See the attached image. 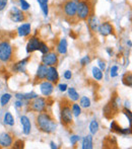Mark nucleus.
<instances>
[{
  "label": "nucleus",
  "mask_w": 132,
  "mask_h": 149,
  "mask_svg": "<svg viewBox=\"0 0 132 149\" xmlns=\"http://www.w3.org/2000/svg\"><path fill=\"white\" fill-rule=\"evenodd\" d=\"M36 125L41 132L46 134H52L57 129V124L53 117L48 112L39 113L36 117Z\"/></svg>",
  "instance_id": "f257e3e1"
},
{
  "label": "nucleus",
  "mask_w": 132,
  "mask_h": 149,
  "mask_svg": "<svg viewBox=\"0 0 132 149\" xmlns=\"http://www.w3.org/2000/svg\"><path fill=\"white\" fill-rule=\"evenodd\" d=\"M94 12V2L93 0H79L77 1V20H87L89 14Z\"/></svg>",
  "instance_id": "f03ea898"
},
{
  "label": "nucleus",
  "mask_w": 132,
  "mask_h": 149,
  "mask_svg": "<svg viewBox=\"0 0 132 149\" xmlns=\"http://www.w3.org/2000/svg\"><path fill=\"white\" fill-rule=\"evenodd\" d=\"M121 108V98L120 96H118L116 94L115 96H113L111 98V100L104 107L103 109V113H104V116L107 119H112L118 114L119 110Z\"/></svg>",
  "instance_id": "7ed1b4c3"
},
{
  "label": "nucleus",
  "mask_w": 132,
  "mask_h": 149,
  "mask_svg": "<svg viewBox=\"0 0 132 149\" xmlns=\"http://www.w3.org/2000/svg\"><path fill=\"white\" fill-rule=\"evenodd\" d=\"M60 120L61 124L66 128H69L73 123V115L71 112L70 102L66 100L60 104Z\"/></svg>",
  "instance_id": "20e7f679"
},
{
  "label": "nucleus",
  "mask_w": 132,
  "mask_h": 149,
  "mask_svg": "<svg viewBox=\"0 0 132 149\" xmlns=\"http://www.w3.org/2000/svg\"><path fill=\"white\" fill-rule=\"evenodd\" d=\"M13 58V48L9 41L0 42V61L2 63H9Z\"/></svg>",
  "instance_id": "39448f33"
},
{
  "label": "nucleus",
  "mask_w": 132,
  "mask_h": 149,
  "mask_svg": "<svg viewBox=\"0 0 132 149\" xmlns=\"http://www.w3.org/2000/svg\"><path fill=\"white\" fill-rule=\"evenodd\" d=\"M48 104H49V102H48V96L47 98L37 96V97H35L34 100H31V102L28 104V106H29V110L36 113H42V112H47Z\"/></svg>",
  "instance_id": "423d86ee"
},
{
  "label": "nucleus",
  "mask_w": 132,
  "mask_h": 149,
  "mask_svg": "<svg viewBox=\"0 0 132 149\" xmlns=\"http://www.w3.org/2000/svg\"><path fill=\"white\" fill-rule=\"evenodd\" d=\"M62 11L66 18L70 20L76 19L77 2L72 1V0H66L62 5Z\"/></svg>",
  "instance_id": "0eeeda50"
},
{
  "label": "nucleus",
  "mask_w": 132,
  "mask_h": 149,
  "mask_svg": "<svg viewBox=\"0 0 132 149\" xmlns=\"http://www.w3.org/2000/svg\"><path fill=\"white\" fill-rule=\"evenodd\" d=\"M8 16L12 22H24L27 20V14L24 13V11H22V9H20V7H16V6L11 7Z\"/></svg>",
  "instance_id": "6e6552de"
},
{
  "label": "nucleus",
  "mask_w": 132,
  "mask_h": 149,
  "mask_svg": "<svg viewBox=\"0 0 132 149\" xmlns=\"http://www.w3.org/2000/svg\"><path fill=\"white\" fill-rule=\"evenodd\" d=\"M58 62H59V58H58V54L55 52H48L47 54H44L42 57V63L47 67L56 66Z\"/></svg>",
  "instance_id": "1a4fd4ad"
},
{
  "label": "nucleus",
  "mask_w": 132,
  "mask_h": 149,
  "mask_svg": "<svg viewBox=\"0 0 132 149\" xmlns=\"http://www.w3.org/2000/svg\"><path fill=\"white\" fill-rule=\"evenodd\" d=\"M99 33L103 37H108V36L114 35L115 33V29L113 26V24L109 22H104L99 24V26H98V31Z\"/></svg>",
  "instance_id": "9d476101"
},
{
  "label": "nucleus",
  "mask_w": 132,
  "mask_h": 149,
  "mask_svg": "<svg viewBox=\"0 0 132 149\" xmlns=\"http://www.w3.org/2000/svg\"><path fill=\"white\" fill-rule=\"evenodd\" d=\"M46 80L50 81L53 84H56L59 80V74L56 66H49L47 69V74H46Z\"/></svg>",
  "instance_id": "9b49d317"
},
{
  "label": "nucleus",
  "mask_w": 132,
  "mask_h": 149,
  "mask_svg": "<svg viewBox=\"0 0 132 149\" xmlns=\"http://www.w3.org/2000/svg\"><path fill=\"white\" fill-rule=\"evenodd\" d=\"M40 90H41V93L46 97L50 96L54 91V84L48 80H43L40 83Z\"/></svg>",
  "instance_id": "f8f14e48"
},
{
  "label": "nucleus",
  "mask_w": 132,
  "mask_h": 149,
  "mask_svg": "<svg viewBox=\"0 0 132 149\" xmlns=\"http://www.w3.org/2000/svg\"><path fill=\"white\" fill-rule=\"evenodd\" d=\"M40 39L36 36L31 38L29 40L28 44H27V47H26V50H27V53L28 54H31L35 51H38L39 50V46H40Z\"/></svg>",
  "instance_id": "ddd939ff"
},
{
  "label": "nucleus",
  "mask_w": 132,
  "mask_h": 149,
  "mask_svg": "<svg viewBox=\"0 0 132 149\" xmlns=\"http://www.w3.org/2000/svg\"><path fill=\"white\" fill-rule=\"evenodd\" d=\"M13 143V136L10 135L9 133H4L0 134V146L4 148L10 147Z\"/></svg>",
  "instance_id": "4468645a"
},
{
  "label": "nucleus",
  "mask_w": 132,
  "mask_h": 149,
  "mask_svg": "<svg viewBox=\"0 0 132 149\" xmlns=\"http://www.w3.org/2000/svg\"><path fill=\"white\" fill-rule=\"evenodd\" d=\"M87 26L89 29L91 30V33H97L98 31V26H99V19H98L97 15L95 14V12H91L89 14V16L87 17Z\"/></svg>",
  "instance_id": "2eb2a0df"
},
{
  "label": "nucleus",
  "mask_w": 132,
  "mask_h": 149,
  "mask_svg": "<svg viewBox=\"0 0 132 149\" xmlns=\"http://www.w3.org/2000/svg\"><path fill=\"white\" fill-rule=\"evenodd\" d=\"M32 33V24L30 22H24L20 26L17 28V35L22 38H26L29 37Z\"/></svg>",
  "instance_id": "dca6fc26"
},
{
  "label": "nucleus",
  "mask_w": 132,
  "mask_h": 149,
  "mask_svg": "<svg viewBox=\"0 0 132 149\" xmlns=\"http://www.w3.org/2000/svg\"><path fill=\"white\" fill-rule=\"evenodd\" d=\"M29 60H30V56L24 58V59L18 61V62L14 63V64L12 65V71H13V72H17V73H24V71H26V67L29 63Z\"/></svg>",
  "instance_id": "f3484780"
},
{
  "label": "nucleus",
  "mask_w": 132,
  "mask_h": 149,
  "mask_svg": "<svg viewBox=\"0 0 132 149\" xmlns=\"http://www.w3.org/2000/svg\"><path fill=\"white\" fill-rule=\"evenodd\" d=\"M47 69H48V67L46 66V65H44L43 63L39 65V67H38V70H37V73H36V76H35L36 83L41 82V81L45 80V79H46V74H47Z\"/></svg>",
  "instance_id": "a211bd4d"
},
{
  "label": "nucleus",
  "mask_w": 132,
  "mask_h": 149,
  "mask_svg": "<svg viewBox=\"0 0 132 149\" xmlns=\"http://www.w3.org/2000/svg\"><path fill=\"white\" fill-rule=\"evenodd\" d=\"M20 123L22 125V133L24 135H30L31 131H32V124H31L29 117L22 116L20 117Z\"/></svg>",
  "instance_id": "6ab92c4d"
},
{
  "label": "nucleus",
  "mask_w": 132,
  "mask_h": 149,
  "mask_svg": "<svg viewBox=\"0 0 132 149\" xmlns=\"http://www.w3.org/2000/svg\"><path fill=\"white\" fill-rule=\"evenodd\" d=\"M103 147L104 148H117V139L115 136H107L103 141Z\"/></svg>",
  "instance_id": "aec40b11"
},
{
  "label": "nucleus",
  "mask_w": 132,
  "mask_h": 149,
  "mask_svg": "<svg viewBox=\"0 0 132 149\" xmlns=\"http://www.w3.org/2000/svg\"><path fill=\"white\" fill-rule=\"evenodd\" d=\"M67 47H68V44H67V40L65 38L61 39L59 41L57 45V52L60 55H65L67 53Z\"/></svg>",
  "instance_id": "412c9836"
},
{
  "label": "nucleus",
  "mask_w": 132,
  "mask_h": 149,
  "mask_svg": "<svg viewBox=\"0 0 132 149\" xmlns=\"http://www.w3.org/2000/svg\"><path fill=\"white\" fill-rule=\"evenodd\" d=\"M94 147L93 142V135H87L83 137L82 143H81V148L82 149H91Z\"/></svg>",
  "instance_id": "4be33fe9"
},
{
  "label": "nucleus",
  "mask_w": 132,
  "mask_h": 149,
  "mask_svg": "<svg viewBox=\"0 0 132 149\" xmlns=\"http://www.w3.org/2000/svg\"><path fill=\"white\" fill-rule=\"evenodd\" d=\"M14 96L20 100H32L35 97H37L38 94L35 92H29V93H15Z\"/></svg>",
  "instance_id": "5701e85b"
},
{
  "label": "nucleus",
  "mask_w": 132,
  "mask_h": 149,
  "mask_svg": "<svg viewBox=\"0 0 132 149\" xmlns=\"http://www.w3.org/2000/svg\"><path fill=\"white\" fill-rule=\"evenodd\" d=\"M45 17L49 15V0H37Z\"/></svg>",
  "instance_id": "b1692460"
},
{
  "label": "nucleus",
  "mask_w": 132,
  "mask_h": 149,
  "mask_svg": "<svg viewBox=\"0 0 132 149\" xmlns=\"http://www.w3.org/2000/svg\"><path fill=\"white\" fill-rule=\"evenodd\" d=\"M67 91H68V96L70 100H72V102H77V100H79V94L74 87H69V88H67Z\"/></svg>",
  "instance_id": "393cba45"
},
{
  "label": "nucleus",
  "mask_w": 132,
  "mask_h": 149,
  "mask_svg": "<svg viewBox=\"0 0 132 149\" xmlns=\"http://www.w3.org/2000/svg\"><path fill=\"white\" fill-rule=\"evenodd\" d=\"M91 72H93V77L97 81H101L103 79L104 74H103V71L101 70L99 67H96V66L93 67V70H91Z\"/></svg>",
  "instance_id": "a878e982"
},
{
  "label": "nucleus",
  "mask_w": 132,
  "mask_h": 149,
  "mask_svg": "<svg viewBox=\"0 0 132 149\" xmlns=\"http://www.w3.org/2000/svg\"><path fill=\"white\" fill-rule=\"evenodd\" d=\"M89 132H91V135H96V134L99 132V129H100V125L98 123L97 120H93L89 124Z\"/></svg>",
  "instance_id": "bb28decb"
},
{
  "label": "nucleus",
  "mask_w": 132,
  "mask_h": 149,
  "mask_svg": "<svg viewBox=\"0 0 132 149\" xmlns=\"http://www.w3.org/2000/svg\"><path fill=\"white\" fill-rule=\"evenodd\" d=\"M3 122H4V124H5V125L10 126V127L14 126L13 116H12V115L10 114L9 112H6L5 113V115H4V118H3Z\"/></svg>",
  "instance_id": "cd10ccee"
},
{
  "label": "nucleus",
  "mask_w": 132,
  "mask_h": 149,
  "mask_svg": "<svg viewBox=\"0 0 132 149\" xmlns=\"http://www.w3.org/2000/svg\"><path fill=\"white\" fill-rule=\"evenodd\" d=\"M122 83L125 86L131 87L132 85V75L130 72H126L122 77Z\"/></svg>",
  "instance_id": "c85d7f7f"
},
{
  "label": "nucleus",
  "mask_w": 132,
  "mask_h": 149,
  "mask_svg": "<svg viewBox=\"0 0 132 149\" xmlns=\"http://www.w3.org/2000/svg\"><path fill=\"white\" fill-rule=\"evenodd\" d=\"M91 100L87 96H81L79 100V106L83 109H89L91 108Z\"/></svg>",
  "instance_id": "c756f323"
},
{
  "label": "nucleus",
  "mask_w": 132,
  "mask_h": 149,
  "mask_svg": "<svg viewBox=\"0 0 132 149\" xmlns=\"http://www.w3.org/2000/svg\"><path fill=\"white\" fill-rule=\"evenodd\" d=\"M71 112H72V115L73 117H79V115L81 114V107L79 106V104H76V102H74V104L71 106Z\"/></svg>",
  "instance_id": "7c9ffc66"
},
{
  "label": "nucleus",
  "mask_w": 132,
  "mask_h": 149,
  "mask_svg": "<svg viewBox=\"0 0 132 149\" xmlns=\"http://www.w3.org/2000/svg\"><path fill=\"white\" fill-rule=\"evenodd\" d=\"M11 97H12V94H10V93H3L2 94L1 97H0V104H1V106L5 107L6 104L10 102Z\"/></svg>",
  "instance_id": "2f4dec72"
},
{
  "label": "nucleus",
  "mask_w": 132,
  "mask_h": 149,
  "mask_svg": "<svg viewBox=\"0 0 132 149\" xmlns=\"http://www.w3.org/2000/svg\"><path fill=\"white\" fill-rule=\"evenodd\" d=\"M18 4H20V9H22L24 12L28 11L31 8V4L27 0H18Z\"/></svg>",
  "instance_id": "473e14b6"
},
{
  "label": "nucleus",
  "mask_w": 132,
  "mask_h": 149,
  "mask_svg": "<svg viewBox=\"0 0 132 149\" xmlns=\"http://www.w3.org/2000/svg\"><path fill=\"white\" fill-rule=\"evenodd\" d=\"M110 128H111V131L112 132H115V133H118V134H121V131H122V128L118 125L116 121H112L111 122V125H110Z\"/></svg>",
  "instance_id": "72a5a7b5"
},
{
  "label": "nucleus",
  "mask_w": 132,
  "mask_h": 149,
  "mask_svg": "<svg viewBox=\"0 0 132 149\" xmlns=\"http://www.w3.org/2000/svg\"><path fill=\"white\" fill-rule=\"evenodd\" d=\"M38 51H40L44 55V54H47L48 52H50V48L46 43H44V42H40L39 50H38Z\"/></svg>",
  "instance_id": "f704fd0d"
},
{
  "label": "nucleus",
  "mask_w": 132,
  "mask_h": 149,
  "mask_svg": "<svg viewBox=\"0 0 132 149\" xmlns=\"http://www.w3.org/2000/svg\"><path fill=\"white\" fill-rule=\"evenodd\" d=\"M118 70H119V67L117 66V65L112 66V67H111V69H110V76L112 77V78L117 77V76H118Z\"/></svg>",
  "instance_id": "c9c22d12"
},
{
  "label": "nucleus",
  "mask_w": 132,
  "mask_h": 149,
  "mask_svg": "<svg viewBox=\"0 0 132 149\" xmlns=\"http://www.w3.org/2000/svg\"><path fill=\"white\" fill-rule=\"evenodd\" d=\"M79 63H80V65L82 67L87 66V65H89V63H91V57L89 56H85V57H82L80 60H79Z\"/></svg>",
  "instance_id": "e433bc0d"
},
{
  "label": "nucleus",
  "mask_w": 132,
  "mask_h": 149,
  "mask_svg": "<svg viewBox=\"0 0 132 149\" xmlns=\"http://www.w3.org/2000/svg\"><path fill=\"white\" fill-rule=\"evenodd\" d=\"M12 145H13V148L15 149H22L24 147V142L22 139H18L14 143H12Z\"/></svg>",
  "instance_id": "4c0bfd02"
},
{
  "label": "nucleus",
  "mask_w": 132,
  "mask_h": 149,
  "mask_svg": "<svg viewBox=\"0 0 132 149\" xmlns=\"http://www.w3.org/2000/svg\"><path fill=\"white\" fill-rule=\"evenodd\" d=\"M123 114L126 116V118L128 119V122H129V125H131V121H132V117H131V111L129 110L128 108H124L122 110Z\"/></svg>",
  "instance_id": "58836bf2"
},
{
  "label": "nucleus",
  "mask_w": 132,
  "mask_h": 149,
  "mask_svg": "<svg viewBox=\"0 0 132 149\" xmlns=\"http://www.w3.org/2000/svg\"><path fill=\"white\" fill-rule=\"evenodd\" d=\"M80 140V137L79 136H77V135H72L70 137V143H71V145H73V146H75L77 144V142Z\"/></svg>",
  "instance_id": "ea45409f"
},
{
  "label": "nucleus",
  "mask_w": 132,
  "mask_h": 149,
  "mask_svg": "<svg viewBox=\"0 0 132 149\" xmlns=\"http://www.w3.org/2000/svg\"><path fill=\"white\" fill-rule=\"evenodd\" d=\"M8 4V0H0V11H3Z\"/></svg>",
  "instance_id": "a19ab883"
},
{
  "label": "nucleus",
  "mask_w": 132,
  "mask_h": 149,
  "mask_svg": "<svg viewBox=\"0 0 132 149\" xmlns=\"http://www.w3.org/2000/svg\"><path fill=\"white\" fill-rule=\"evenodd\" d=\"M98 65H99V68H100L102 71H105V70H106V62H105V61L99 60V61H98Z\"/></svg>",
  "instance_id": "79ce46f5"
},
{
  "label": "nucleus",
  "mask_w": 132,
  "mask_h": 149,
  "mask_svg": "<svg viewBox=\"0 0 132 149\" xmlns=\"http://www.w3.org/2000/svg\"><path fill=\"white\" fill-rule=\"evenodd\" d=\"M131 134V128H122L121 131V135H130Z\"/></svg>",
  "instance_id": "37998d69"
},
{
  "label": "nucleus",
  "mask_w": 132,
  "mask_h": 149,
  "mask_svg": "<svg viewBox=\"0 0 132 149\" xmlns=\"http://www.w3.org/2000/svg\"><path fill=\"white\" fill-rule=\"evenodd\" d=\"M58 88H59V90L61 92H64V91H66V90H67L68 86H67L66 83H60V84L58 85Z\"/></svg>",
  "instance_id": "c03bdc74"
},
{
  "label": "nucleus",
  "mask_w": 132,
  "mask_h": 149,
  "mask_svg": "<svg viewBox=\"0 0 132 149\" xmlns=\"http://www.w3.org/2000/svg\"><path fill=\"white\" fill-rule=\"evenodd\" d=\"M64 78L67 79V80H69V79H71V77H72V72H71L70 70H66L65 72H64Z\"/></svg>",
  "instance_id": "a18cd8bd"
},
{
  "label": "nucleus",
  "mask_w": 132,
  "mask_h": 149,
  "mask_svg": "<svg viewBox=\"0 0 132 149\" xmlns=\"http://www.w3.org/2000/svg\"><path fill=\"white\" fill-rule=\"evenodd\" d=\"M16 108H22L24 107V100H17L15 102H14Z\"/></svg>",
  "instance_id": "49530a36"
},
{
  "label": "nucleus",
  "mask_w": 132,
  "mask_h": 149,
  "mask_svg": "<svg viewBox=\"0 0 132 149\" xmlns=\"http://www.w3.org/2000/svg\"><path fill=\"white\" fill-rule=\"evenodd\" d=\"M106 51H107V53L109 54V56H113V55H114V52H113V50L111 49V48H107Z\"/></svg>",
  "instance_id": "de8ad7c7"
},
{
  "label": "nucleus",
  "mask_w": 132,
  "mask_h": 149,
  "mask_svg": "<svg viewBox=\"0 0 132 149\" xmlns=\"http://www.w3.org/2000/svg\"><path fill=\"white\" fill-rule=\"evenodd\" d=\"M50 147H51L52 149L58 148V147H57V145H56V143H54V142H51V143H50Z\"/></svg>",
  "instance_id": "09e8293b"
},
{
  "label": "nucleus",
  "mask_w": 132,
  "mask_h": 149,
  "mask_svg": "<svg viewBox=\"0 0 132 149\" xmlns=\"http://www.w3.org/2000/svg\"><path fill=\"white\" fill-rule=\"evenodd\" d=\"M127 46H128L129 48H131L132 43H131V41H130V40H128V41H127Z\"/></svg>",
  "instance_id": "8fccbe9b"
},
{
  "label": "nucleus",
  "mask_w": 132,
  "mask_h": 149,
  "mask_svg": "<svg viewBox=\"0 0 132 149\" xmlns=\"http://www.w3.org/2000/svg\"><path fill=\"white\" fill-rule=\"evenodd\" d=\"M72 1H75V2H77V1H79V0H72Z\"/></svg>",
  "instance_id": "3c124183"
},
{
  "label": "nucleus",
  "mask_w": 132,
  "mask_h": 149,
  "mask_svg": "<svg viewBox=\"0 0 132 149\" xmlns=\"http://www.w3.org/2000/svg\"><path fill=\"white\" fill-rule=\"evenodd\" d=\"M0 87H1V84H0Z\"/></svg>",
  "instance_id": "603ef678"
}]
</instances>
